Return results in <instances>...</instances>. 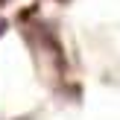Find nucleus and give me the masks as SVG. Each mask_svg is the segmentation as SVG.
Returning a JSON list of instances; mask_svg holds the SVG:
<instances>
[{
	"label": "nucleus",
	"mask_w": 120,
	"mask_h": 120,
	"mask_svg": "<svg viewBox=\"0 0 120 120\" xmlns=\"http://www.w3.org/2000/svg\"><path fill=\"white\" fill-rule=\"evenodd\" d=\"M0 3H6V0H0Z\"/></svg>",
	"instance_id": "obj_2"
},
{
	"label": "nucleus",
	"mask_w": 120,
	"mask_h": 120,
	"mask_svg": "<svg viewBox=\"0 0 120 120\" xmlns=\"http://www.w3.org/2000/svg\"><path fill=\"white\" fill-rule=\"evenodd\" d=\"M3 29H6V21H0V32H3Z\"/></svg>",
	"instance_id": "obj_1"
}]
</instances>
